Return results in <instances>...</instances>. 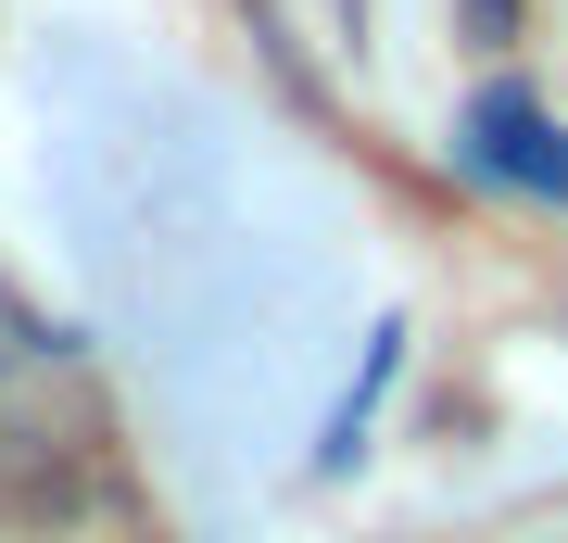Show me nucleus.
Wrapping results in <instances>:
<instances>
[{
    "instance_id": "obj_3",
    "label": "nucleus",
    "mask_w": 568,
    "mask_h": 543,
    "mask_svg": "<svg viewBox=\"0 0 568 543\" xmlns=\"http://www.w3.org/2000/svg\"><path fill=\"white\" fill-rule=\"evenodd\" d=\"M126 543H164V531H126Z\"/></svg>"
},
{
    "instance_id": "obj_1",
    "label": "nucleus",
    "mask_w": 568,
    "mask_h": 543,
    "mask_svg": "<svg viewBox=\"0 0 568 543\" xmlns=\"http://www.w3.org/2000/svg\"><path fill=\"white\" fill-rule=\"evenodd\" d=\"M467 164L506 178V190H530V202H568V127L530 89H480L467 101Z\"/></svg>"
},
{
    "instance_id": "obj_2",
    "label": "nucleus",
    "mask_w": 568,
    "mask_h": 543,
    "mask_svg": "<svg viewBox=\"0 0 568 543\" xmlns=\"http://www.w3.org/2000/svg\"><path fill=\"white\" fill-rule=\"evenodd\" d=\"M467 26H480V39H518V0H467Z\"/></svg>"
},
{
    "instance_id": "obj_4",
    "label": "nucleus",
    "mask_w": 568,
    "mask_h": 543,
    "mask_svg": "<svg viewBox=\"0 0 568 543\" xmlns=\"http://www.w3.org/2000/svg\"><path fill=\"white\" fill-rule=\"evenodd\" d=\"M0 543H13V531H0Z\"/></svg>"
}]
</instances>
